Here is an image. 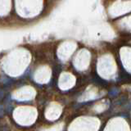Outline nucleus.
Returning <instances> with one entry per match:
<instances>
[{"label":"nucleus","instance_id":"obj_2","mask_svg":"<svg viewBox=\"0 0 131 131\" xmlns=\"http://www.w3.org/2000/svg\"><path fill=\"white\" fill-rule=\"evenodd\" d=\"M3 109L2 107V106H0V117L3 116Z\"/></svg>","mask_w":131,"mask_h":131},{"label":"nucleus","instance_id":"obj_1","mask_svg":"<svg viewBox=\"0 0 131 131\" xmlns=\"http://www.w3.org/2000/svg\"><path fill=\"white\" fill-rule=\"evenodd\" d=\"M3 97V90L0 89V100H2Z\"/></svg>","mask_w":131,"mask_h":131}]
</instances>
